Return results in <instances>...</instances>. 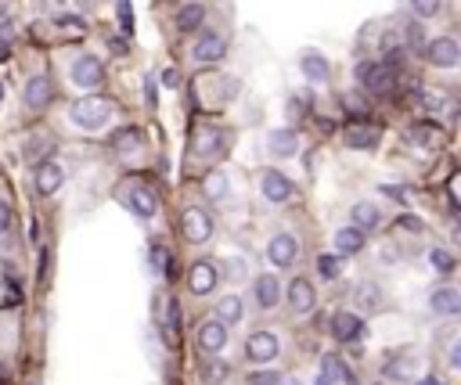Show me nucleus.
<instances>
[{
  "mask_svg": "<svg viewBox=\"0 0 461 385\" xmlns=\"http://www.w3.org/2000/svg\"><path fill=\"white\" fill-rule=\"evenodd\" d=\"M69 119L80 126V130H101L108 119H112V101H105V97H83V101H76L73 108H69Z\"/></svg>",
  "mask_w": 461,
  "mask_h": 385,
  "instance_id": "1",
  "label": "nucleus"
},
{
  "mask_svg": "<svg viewBox=\"0 0 461 385\" xmlns=\"http://www.w3.org/2000/svg\"><path fill=\"white\" fill-rule=\"evenodd\" d=\"M69 80L80 87V90H97L105 83V65L101 58H94V54H80V58L73 62L69 69Z\"/></svg>",
  "mask_w": 461,
  "mask_h": 385,
  "instance_id": "2",
  "label": "nucleus"
},
{
  "mask_svg": "<svg viewBox=\"0 0 461 385\" xmlns=\"http://www.w3.org/2000/svg\"><path fill=\"white\" fill-rule=\"evenodd\" d=\"M260 191H263V198H267L270 205H281V202H288V198L296 195L292 180H288L285 173H277V170H263V173H260Z\"/></svg>",
  "mask_w": 461,
  "mask_h": 385,
  "instance_id": "3",
  "label": "nucleus"
},
{
  "mask_svg": "<svg viewBox=\"0 0 461 385\" xmlns=\"http://www.w3.org/2000/svg\"><path fill=\"white\" fill-rule=\"evenodd\" d=\"M357 80H361V87L371 90V94H389V90H393V72H389L382 62H361V65H357Z\"/></svg>",
  "mask_w": 461,
  "mask_h": 385,
  "instance_id": "4",
  "label": "nucleus"
},
{
  "mask_svg": "<svg viewBox=\"0 0 461 385\" xmlns=\"http://www.w3.org/2000/svg\"><path fill=\"white\" fill-rule=\"evenodd\" d=\"M223 54H227V40L220 33H202L191 47V58L198 65H213V62H223Z\"/></svg>",
  "mask_w": 461,
  "mask_h": 385,
  "instance_id": "5",
  "label": "nucleus"
},
{
  "mask_svg": "<svg viewBox=\"0 0 461 385\" xmlns=\"http://www.w3.org/2000/svg\"><path fill=\"white\" fill-rule=\"evenodd\" d=\"M127 205H130L134 216L152 219V216L159 212V195H155L148 184H130V188H127Z\"/></svg>",
  "mask_w": 461,
  "mask_h": 385,
  "instance_id": "6",
  "label": "nucleus"
},
{
  "mask_svg": "<svg viewBox=\"0 0 461 385\" xmlns=\"http://www.w3.org/2000/svg\"><path fill=\"white\" fill-rule=\"evenodd\" d=\"M277 335L274 332H253L249 339H245V357L253 360V364H270L274 357H277Z\"/></svg>",
  "mask_w": 461,
  "mask_h": 385,
  "instance_id": "7",
  "label": "nucleus"
},
{
  "mask_svg": "<svg viewBox=\"0 0 461 385\" xmlns=\"http://www.w3.org/2000/svg\"><path fill=\"white\" fill-rule=\"evenodd\" d=\"M181 227H184V238H188L191 245H202V242L213 238V216L202 212V209H188L184 219H181Z\"/></svg>",
  "mask_w": 461,
  "mask_h": 385,
  "instance_id": "8",
  "label": "nucleus"
},
{
  "mask_svg": "<svg viewBox=\"0 0 461 385\" xmlns=\"http://www.w3.org/2000/svg\"><path fill=\"white\" fill-rule=\"evenodd\" d=\"M296 256H300V242H296L292 234H274V238H270V245H267V259H270L274 266L288 270V266L296 263Z\"/></svg>",
  "mask_w": 461,
  "mask_h": 385,
  "instance_id": "9",
  "label": "nucleus"
},
{
  "mask_svg": "<svg viewBox=\"0 0 461 385\" xmlns=\"http://www.w3.org/2000/svg\"><path fill=\"white\" fill-rule=\"evenodd\" d=\"M425 54H429V62H433L436 69H454V65L461 62V47H457L450 36H440V40L425 43Z\"/></svg>",
  "mask_w": 461,
  "mask_h": 385,
  "instance_id": "10",
  "label": "nucleus"
},
{
  "mask_svg": "<svg viewBox=\"0 0 461 385\" xmlns=\"http://www.w3.org/2000/svg\"><path fill=\"white\" fill-rule=\"evenodd\" d=\"M62 184H65V170H62V162H58V158H43V162H40V170H36V191H40L43 198H51Z\"/></svg>",
  "mask_w": 461,
  "mask_h": 385,
  "instance_id": "11",
  "label": "nucleus"
},
{
  "mask_svg": "<svg viewBox=\"0 0 461 385\" xmlns=\"http://www.w3.org/2000/svg\"><path fill=\"white\" fill-rule=\"evenodd\" d=\"M288 306H292L296 313H310L317 306V292H314L310 278H292L288 281Z\"/></svg>",
  "mask_w": 461,
  "mask_h": 385,
  "instance_id": "12",
  "label": "nucleus"
},
{
  "mask_svg": "<svg viewBox=\"0 0 461 385\" xmlns=\"http://www.w3.org/2000/svg\"><path fill=\"white\" fill-rule=\"evenodd\" d=\"M220 285V273H216V266L213 263H195L191 270H188V288L195 292V295H209L213 288Z\"/></svg>",
  "mask_w": 461,
  "mask_h": 385,
  "instance_id": "13",
  "label": "nucleus"
},
{
  "mask_svg": "<svg viewBox=\"0 0 461 385\" xmlns=\"http://www.w3.org/2000/svg\"><path fill=\"white\" fill-rule=\"evenodd\" d=\"M332 335H335L339 342H357V339L364 335V320H361L357 313L339 310V313L332 317Z\"/></svg>",
  "mask_w": 461,
  "mask_h": 385,
  "instance_id": "14",
  "label": "nucleus"
},
{
  "mask_svg": "<svg viewBox=\"0 0 461 385\" xmlns=\"http://www.w3.org/2000/svg\"><path fill=\"white\" fill-rule=\"evenodd\" d=\"M51 94H54V83H51L47 72H40V76H33V80L26 83V104L33 108V112H40V108L51 104Z\"/></svg>",
  "mask_w": 461,
  "mask_h": 385,
  "instance_id": "15",
  "label": "nucleus"
},
{
  "mask_svg": "<svg viewBox=\"0 0 461 385\" xmlns=\"http://www.w3.org/2000/svg\"><path fill=\"white\" fill-rule=\"evenodd\" d=\"M223 144H227V134H223V130L202 126L198 137H195V155H198V158H216V155L223 151Z\"/></svg>",
  "mask_w": 461,
  "mask_h": 385,
  "instance_id": "16",
  "label": "nucleus"
},
{
  "mask_svg": "<svg viewBox=\"0 0 461 385\" xmlns=\"http://www.w3.org/2000/svg\"><path fill=\"white\" fill-rule=\"evenodd\" d=\"M223 346H227V327L220 320H206L198 327V349L202 353H220Z\"/></svg>",
  "mask_w": 461,
  "mask_h": 385,
  "instance_id": "17",
  "label": "nucleus"
},
{
  "mask_svg": "<svg viewBox=\"0 0 461 385\" xmlns=\"http://www.w3.org/2000/svg\"><path fill=\"white\" fill-rule=\"evenodd\" d=\"M253 295H256L260 310H274V306H277V299H281V285H277L274 273H260V278H256V288H253Z\"/></svg>",
  "mask_w": 461,
  "mask_h": 385,
  "instance_id": "18",
  "label": "nucleus"
},
{
  "mask_svg": "<svg viewBox=\"0 0 461 385\" xmlns=\"http://www.w3.org/2000/svg\"><path fill=\"white\" fill-rule=\"evenodd\" d=\"M159 324H162V335L166 339H177V327H181V310H177V299H166L159 295Z\"/></svg>",
  "mask_w": 461,
  "mask_h": 385,
  "instance_id": "19",
  "label": "nucleus"
},
{
  "mask_svg": "<svg viewBox=\"0 0 461 385\" xmlns=\"http://www.w3.org/2000/svg\"><path fill=\"white\" fill-rule=\"evenodd\" d=\"M429 310L440 313V317H454V313L461 310V295H457V288H436V292L429 295Z\"/></svg>",
  "mask_w": 461,
  "mask_h": 385,
  "instance_id": "20",
  "label": "nucleus"
},
{
  "mask_svg": "<svg viewBox=\"0 0 461 385\" xmlns=\"http://www.w3.org/2000/svg\"><path fill=\"white\" fill-rule=\"evenodd\" d=\"M350 219H354L350 227H357V231L364 234V231H375V227L382 224V212H378L371 202H357V205L350 209Z\"/></svg>",
  "mask_w": 461,
  "mask_h": 385,
  "instance_id": "21",
  "label": "nucleus"
},
{
  "mask_svg": "<svg viewBox=\"0 0 461 385\" xmlns=\"http://www.w3.org/2000/svg\"><path fill=\"white\" fill-rule=\"evenodd\" d=\"M364 249V234L357 227H339L335 231V252L339 256H357Z\"/></svg>",
  "mask_w": 461,
  "mask_h": 385,
  "instance_id": "22",
  "label": "nucleus"
},
{
  "mask_svg": "<svg viewBox=\"0 0 461 385\" xmlns=\"http://www.w3.org/2000/svg\"><path fill=\"white\" fill-rule=\"evenodd\" d=\"M108 144H112L115 151H123V155H130V151H137V148L144 144V134H141L137 126H123V130H115V134L108 137Z\"/></svg>",
  "mask_w": 461,
  "mask_h": 385,
  "instance_id": "23",
  "label": "nucleus"
},
{
  "mask_svg": "<svg viewBox=\"0 0 461 385\" xmlns=\"http://www.w3.org/2000/svg\"><path fill=\"white\" fill-rule=\"evenodd\" d=\"M375 144H378V130H375V126H368V123H361V126H350V130H346V148L368 151V148H375Z\"/></svg>",
  "mask_w": 461,
  "mask_h": 385,
  "instance_id": "24",
  "label": "nucleus"
},
{
  "mask_svg": "<svg viewBox=\"0 0 461 385\" xmlns=\"http://www.w3.org/2000/svg\"><path fill=\"white\" fill-rule=\"evenodd\" d=\"M321 378H324L328 385H357V378L350 374V367H346L339 357H324V371H321Z\"/></svg>",
  "mask_w": 461,
  "mask_h": 385,
  "instance_id": "25",
  "label": "nucleus"
},
{
  "mask_svg": "<svg viewBox=\"0 0 461 385\" xmlns=\"http://www.w3.org/2000/svg\"><path fill=\"white\" fill-rule=\"evenodd\" d=\"M300 69H303V76H307L310 83H324L328 72H332V69H328V58H321V54H314V50L300 58Z\"/></svg>",
  "mask_w": 461,
  "mask_h": 385,
  "instance_id": "26",
  "label": "nucleus"
},
{
  "mask_svg": "<svg viewBox=\"0 0 461 385\" xmlns=\"http://www.w3.org/2000/svg\"><path fill=\"white\" fill-rule=\"evenodd\" d=\"M173 18H177V29L191 33V29H198V26H202L206 8H202V4H181L177 11H173Z\"/></svg>",
  "mask_w": 461,
  "mask_h": 385,
  "instance_id": "27",
  "label": "nucleus"
},
{
  "mask_svg": "<svg viewBox=\"0 0 461 385\" xmlns=\"http://www.w3.org/2000/svg\"><path fill=\"white\" fill-rule=\"evenodd\" d=\"M54 29H58V36L83 40V36H87V18H80V15H58V18H54Z\"/></svg>",
  "mask_w": 461,
  "mask_h": 385,
  "instance_id": "28",
  "label": "nucleus"
},
{
  "mask_svg": "<svg viewBox=\"0 0 461 385\" xmlns=\"http://www.w3.org/2000/svg\"><path fill=\"white\" fill-rule=\"evenodd\" d=\"M242 313H245V310H242V299H238V295H223V299L216 303V320H220L223 327H227V324H238Z\"/></svg>",
  "mask_w": 461,
  "mask_h": 385,
  "instance_id": "29",
  "label": "nucleus"
},
{
  "mask_svg": "<svg viewBox=\"0 0 461 385\" xmlns=\"http://www.w3.org/2000/svg\"><path fill=\"white\" fill-rule=\"evenodd\" d=\"M270 151L274 155H296L300 151V137H296V130H274L270 134Z\"/></svg>",
  "mask_w": 461,
  "mask_h": 385,
  "instance_id": "30",
  "label": "nucleus"
},
{
  "mask_svg": "<svg viewBox=\"0 0 461 385\" xmlns=\"http://www.w3.org/2000/svg\"><path fill=\"white\" fill-rule=\"evenodd\" d=\"M227 188H231V180H227L220 170H209V173H206V180H202V191H206V198H209V202H223Z\"/></svg>",
  "mask_w": 461,
  "mask_h": 385,
  "instance_id": "31",
  "label": "nucleus"
},
{
  "mask_svg": "<svg viewBox=\"0 0 461 385\" xmlns=\"http://www.w3.org/2000/svg\"><path fill=\"white\" fill-rule=\"evenodd\" d=\"M317 270H321L324 281H335V278H339V259H335V256H321V259H317Z\"/></svg>",
  "mask_w": 461,
  "mask_h": 385,
  "instance_id": "32",
  "label": "nucleus"
},
{
  "mask_svg": "<svg viewBox=\"0 0 461 385\" xmlns=\"http://www.w3.org/2000/svg\"><path fill=\"white\" fill-rule=\"evenodd\" d=\"M429 263H433L440 273H450V270H454V259H450L443 249H433V252H429Z\"/></svg>",
  "mask_w": 461,
  "mask_h": 385,
  "instance_id": "33",
  "label": "nucleus"
},
{
  "mask_svg": "<svg viewBox=\"0 0 461 385\" xmlns=\"http://www.w3.org/2000/svg\"><path fill=\"white\" fill-rule=\"evenodd\" d=\"M249 385H281V374L277 371H256V374H249Z\"/></svg>",
  "mask_w": 461,
  "mask_h": 385,
  "instance_id": "34",
  "label": "nucleus"
},
{
  "mask_svg": "<svg viewBox=\"0 0 461 385\" xmlns=\"http://www.w3.org/2000/svg\"><path fill=\"white\" fill-rule=\"evenodd\" d=\"M411 134H415V144H429V141H436V134H440V130L425 123V126H415Z\"/></svg>",
  "mask_w": 461,
  "mask_h": 385,
  "instance_id": "35",
  "label": "nucleus"
},
{
  "mask_svg": "<svg viewBox=\"0 0 461 385\" xmlns=\"http://www.w3.org/2000/svg\"><path fill=\"white\" fill-rule=\"evenodd\" d=\"M162 87H166V90H177V87H181V69H177V65H169V69L162 72Z\"/></svg>",
  "mask_w": 461,
  "mask_h": 385,
  "instance_id": "36",
  "label": "nucleus"
},
{
  "mask_svg": "<svg viewBox=\"0 0 461 385\" xmlns=\"http://www.w3.org/2000/svg\"><path fill=\"white\" fill-rule=\"evenodd\" d=\"M11 219H15L11 205H8V202H0V234H8V231H11Z\"/></svg>",
  "mask_w": 461,
  "mask_h": 385,
  "instance_id": "37",
  "label": "nucleus"
},
{
  "mask_svg": "<svg viewBox=\"0 0 461 385\" xmlns=\"http://www.w3.org/2000/svg\"><path fill=\"white\" fill-rule=\"evenodd\" d=\"M120 26H123V33H134V8L130 4H120Z\"/></svg>",
  "mask_w": 461,
  "mask_h": 385,
  "instance_id": "38",
  "label": "nucleus"
},
{
  "mask_svg": "<svg viewBox=\"0 0 461 385\" xmlns=\"http://www.w3.org/2000/svg\"><path fill=\"white\" fill-rule=\"evenodd\" d=\"M408 43H411V50H425V36L418 26H408Z\"/></svg>",
  "mask_w": 461,
  "mask_h": 385,
  "instance_id": "39",
  "label": "nucleus"
},
{
  "mask_svg": "<svg viewBox=\"0 0 461 385\" xmlns=\"http://www.w3.org/2000/svg\"><path fill=\"white\" fill-rule=\"evenodd\" d=\"M47 148H51V137H40L36 144H29V148H26V158H33V162H36V158H40Z\"/></svg>",
  "mask_w": 461,
  "mask_h": 385,
  "instance_id": "40",
  "label": "nucleus"
},
{
  "mask_svg": "<svg viewBox=\"0 0 461 385\" xmlns=\"http://www.w3.org/2000/svg\"><path fill=\"white\" fill-rule=\"evenodd\" d=\"M378 288H371V285H361V303H368V310H375L378 306Z\"/></svg>",
  "mask_w": 461,
  "mask_h": 385,
  "instance_id": "41",
  "label": "nucleus"
},
{
  "mask_svg": "<svg viewBox=\"0 0 461 385\" xmlns=\"http://www.w3.org/2000/svg\"><path fill=\"white\" fill-rule=\"evenodd\" d=\"M223 374H227V367H223L220 360H213V364L206 367V374H202V381H220Z\"/></svg>",
  "mask_w": 461,
  "mask_h": 385,
  "instance_id": "42",
  "label": "nucleus"
},
{
  "mask_svg": "<svg viewBox=\"0 0 461 385\" xmlns=\"http://www.w3.org/2000/svg\"><path fill=\"white\" fill-rule=\"evenodd\" d=\"M440 104H443V94H422V108H429V112H436Z\"/></svg>",
  "mask_w": 461,
  "mask_h": 385,
  "instance_id": "43",
  "label": "nucleus"
},
{
  "mask_svg": "<svg viewBox=\"0 0 461 385\" xmlns=\"http://www.w3.org/2000/svg\"><path fill=\"white\" fill-rule=\"evenodd\" d=\"M418 15H436L440 11V4H436V0H433V4H429V0H418V4H411Z\"/></svg>",
  "mask_w": 461,
  "mask_h": 385,
  "instance_id": "44",
  "label": "nucleus"
},
{
  "mask_svg": "<svg viewBox=\"0 0 461 385\" xmlns=\"http://www.w3.org/2000/svg\"><path fill=\"white\" fill-rule=\"evenodd\" d=\"M144 101H148V104L155 108V80H152V72L144 76Z\"/></svg>",
  "mask_w": 461,
  "mask_h": 385,
  "instance_id": "45",
  "label": "nucleus"
},
{
  "mask_svg": "<svg viewBox=\"0 0 461 385\" xmlns=\"http://www.w3.org/2000/svg\"><path fill=\"white\" fill-rule=\"evenodd\" d=\"M382 191H386L389 198H396V202H400V198H408V188H396V184H382Z\"/></svg>",
  "mask_w": 461,
  "mask_h": 385,
  "instance_id": "46",
  "label": "nucleus"
},
{
  "mask_svg": "<svg viewBox=\"0 0 461 385\" xmlns=\"http://www.w3.org/2000/svg\"><path fill=\"white\" fill-rule=\"evenodd\" d=\"M227 273H235V281H238L242 273H245V263L242 259H227Z\"/></svg>",
  "mask_w": 461,
  "mask_h": 385,
  "instance_id": "47",
  "label": "nucleus"
},
{
  "mask_svg": "<svg viewBox=\"0 0 461 385\" xmlns=\"http://www.w3.org/2000/svg\"><path fill=\"white\" fill-rule=\"evenodd\" d=\"M400 227H408V231H422V224H418V216H400Z\"/></svg>",
  "mask_w": 461,
  "mask_h": 385,
  "instance_id": "48",
  "label": "nucleus"
},
{
  "mask_svg": "<svg viewBox=\"0 0 461 385\" xmlns=\"http://www.w3.org/2000/svg\"><path fill=\"white\" fill-rule=\"evenodd\" d=\"M447 364H450V367H461V346H457V342L450 346V353H447Z\"/></svg>",
  "mask_w": 461,
  "mask_h": 385,
  "instance_id": "49",
  "label": "nucleus"
},
{
  "mask_svg": "<svg viewBox=\"0 0 461 385\" xmlns=\"http://www.w3.org/2000/svg\"><path fill=\"white\" fill-rule=\"evenodd\" d=\"M4 58H11V40L0 36V62H4Z\"/></svg>",
  "mask_w": 461,
  "mask_h": 385,
  "instance_id": "50",
  "label": "nucleus"
},
{
  "mask_svg": "<svg viewBox=\"0 0 461 385\" xmlns=\"http://www.w3.org/2000/svg\"><path fill=\"white\" fill-rule=\"evenodd\" d=\"M112 50H115V54H127V40H115V36H112Z\"/></svg>",
  "mask_w": 461,
  "mask_h": 385,
  "instance_id": "51",
  "label": "nucleus"
},
{
  "mask_svg": "<svg viewBox=\"0 0 461 385\" xmlns=\"http://www.w3.org/2000/svg\"><path fill=\"white\" fill-rule=\"evenodd\" d=\"M418 385H443V381H440V378H422Z\"/></svg>",
  "mask_w": 461,
  "mask_h": 385,
  "instance_id": "52",
  "label": "nucleus"
},
{
  "mask_svg": "<svg viewBox=\"0 0 461 385\" xmlns=\"http://www.w3.org/2000/svg\"><path fill=\"white\" fill-rule=\"evenodd\" d=\"M285 385H300V381H296V378H288V381H285Z\"/></svg>",
  "mask_w": 461,
  "mask_h": 385,
  "instance_id": "53",
  "label": "nucleus"
},
{
  "mask_svg": "<svg viewBox=\"0 0 461 385\" xmlns=\"http://www.w3.org/2000/svg\"><path fill=\"white\" fill-rule=\"evenodd\" d=\"M314 385H328V381H324V378H317V381H314Z\"/></svg>",
  "mask_w": 461,
  "mask_h": 385,
  "instance_id": "54",
  "label": "nucleus"
},
{
  "mask_svg": "<svg viewBox=\"0 0 461 385\" xmlns=\"http://www.w3.org/2000/svg\"><path fill=\"white\" fill-rule=\"evenodd\" d=\"M0 101H4V87H0Z\"/></svg>",
  "mask_w": 461,
  "mask_h": 385,
  "instance_id": "55",
  "label": "nucleus"
}]
</instances>
